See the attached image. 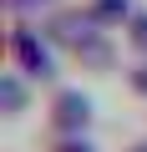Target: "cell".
Returning <instances> with one entry per match:
<instances>
[{"mask_svg":"<svg viewBox=\"0 0 147 152\" xmlns=\"http://www.w3.org/2000/svg\"><path fill=\"white\" fill-rule=\"evenodd\" d=\"M61 122H66V127H76V122H86V96H76V91H66V96H61Z\"/></svg>","mask_w":147,"mask_h":152,"instance_id":"6da1fadb","label":"cell"},{"mask_svg":"<svg viewBox=\"0 0 147 152\" xmlns=\"http://www.w3.org/2000/svg\"><path fill=\"white\" fill-rule=\"evenodd\" d=\"M137 41H142V46H147V15H142V20H137Z\"/></svg>","mask_w":147,"mask_h":152,"instance_id":"7a4b0ae2","label":"cell"}]
</instances>
